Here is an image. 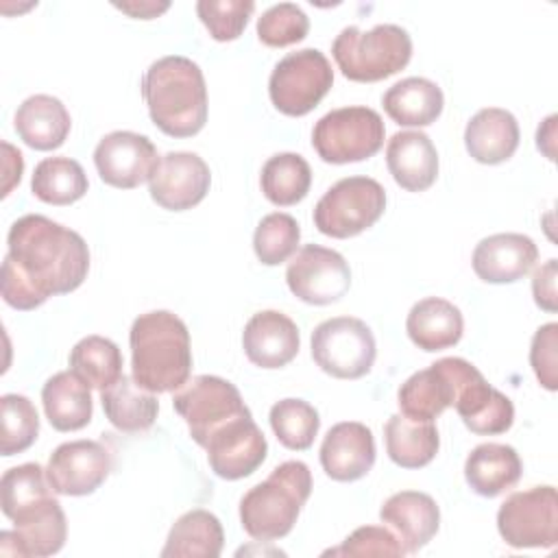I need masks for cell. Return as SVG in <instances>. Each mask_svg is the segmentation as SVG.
Instances as JSON below:
<instances>
[{"label": "cell", "mask_w": 558, "mask_h": 558, "mask_svg": "<svg viewBox=\"0 0 558 558\" xmlns=\"http://www.w3.org/2000/svg\"><path fill=\"white\" fill-rule=\"evenodd\" d=\"M9 253L2 262V299L28 312L54 294L76 290L89 270L85 240L39 214L17 218L7 235Z\"/></svg>", "instance_id": "1"}, {"label": "cell", "mask_w": 558, "mask_h": 558, "mask_svg": "<svg viewBox=\"0 0 558 558\" xmlns=\"http://www.w3.org/2000/svg\"><path fill=\"white\" fill-rule=\"evenodd\" d=\"M150 120L170 137H192L207 122V87L198 63L168 54L150 63L142 78Z\"/></svg>", "instance_id": "2"}, {"label": "cell", "mask_w": 558, "mask_h": 558, "mask_svg": "<svg viewBox=\"0 0 558 558\" xmlns=\"http://www.w3.org/2000/svg\"><path fill=\"white\" fill-rule=\"evenodd\" d=\"M133 379L150 392H172L187 384L192 347L185 323L168 312L140 314L129 333Z\"/></svg>", "instance_id": "3"}, {"label": "cell", "mask_w": 558, "mask_h": 558, "mask_svg": "<svg viewBox=\"0 0 558 558\" xmlns=\"http://www.w3.org/2000/svg\"><path fill=\"white\" fill-rule=\"evenodd\" d=\"M310 493V466L301 460L281 462L240 499V523L244 532L255 541L283 538L292 532Z\"/></svg>", "instance_id": "4"}, {"label": "cell", "mask_w": 558, "mask_h": 558, "mask_svg": "<svg viewBox=\"0 0 558 558\" xmlns=\"http://www.w3.org/2000/svg\"><path fill=\"white\" fill-rule=\"evenodd\" d=\"M331 52L349 81L377 83L410 63L412 39L408 31L397 24H377L371 31L347 26L333 39Z\"/></svg>", "instance_id": "5"}, {"label": "cell", "mask_w": 558, "mask_h": 558, "mask_svg": "<svg viewBox=\"0 0 558 558\" xmlns=\"http://www.w3.org/2000/svg\"><path fill=\"white\" fill-rule=\"evenodd\" d=\"M386 209V190L371 177L333 183L314 207V225L329 238H353L373 227Z\"/></svg>", "instance_id": "6"}, {"label": "cell", "mask_w": 558, "mask_h": 558, "mask_svg": "<svg viewBox=\"0 0 558 558\" xmlns=\"http://www.w3.org/2000/svg\"><path fill=\"white\" fill-rule=\"evenodd\" d=\"M384 120L371 107H342L325 113L314 131L312 146L327 163H355L384 146Z\"/></svg>", "instance_id": "7"}, {"label": "cell", "mask_w": 558, "mask_h": 558, "mask_svg": "<svg viewBox=\"0 0 558 558\" xmlns=\"http://www.w3.org/2000/svg\"><path fill=\"white\" fill-rule=\"evenodd\" d=\"M377 347L371 327L353 316L323 320L312 331V357L336 379H360L375 362Z\"/></svg>", "instance_id": "8"}, {"label": "cell", "mask_w": 558, "mask_h": 558, "mask_svg": "<svg viewBox=\"0 0 558 558\" xmlns=\"http://www.w3.org/2000/svg\"><path fill=\"white\" fill-rule=\"evenodd\" d=\"M333 70L316 48L286 54L268 78V94L277 111L299 118L310 113L331 89Z\"/></svg>", "instance_id": "9"}, {"label": "cell", "mask_w": 558, "mask_h": 558, "mask_svg": "<svg viewBox=\"0 0 558 558\" xmlns=\"http://www.w3.org/2000/svg\"><path fill=\"white\" fill-rule=\"evenodd\" d=\"M172 405L185 421L194 442L201 447H205L211 434H216L229 421L251 414L240 390L231 381L216 375H198L183 384L174 392Z\"/></svg>", "instance_id": "10"}, {"label": "cell", "mask_w": 558, "mask_h": 558, "mask_svg": "<svg viewBox=\"0 0 558 558\" xmlns=\"http://www.w3.org/2000/svg\"><path fill=\"white\" fill-rule=\"evenodd\" d=\"M501 538L514 547L551 549L558 543V495L554 486L512 493L497 512Z\"/></svg>", "instance_id": "11"}, {"label": "cell", "mask_w": 558, "mask_h": 558, "mask_svg": "<svg viewBox=\"0 0 558 558\" xmlns=\"http://www.w3.org/2000/svg\"><path fill=\"white\" fill-rule=\"evenodd\" d=\"M477 368L464 357H442L410 375L399 388L401 414L412 421H434L453 405L462 384Z\"/></svg>", "instance_id": "12"}, {"label": "cell", "mask_w": 558, "mask_h": 558, "mask_svg": "<svg viewBox=\"0 0 558 558\" xmlns=\"http://www.w3.org/2000/svg\"><path fill=\"white\" fill-rule=\"evenodd\" d=\"M286 281L290 292L310 305H329L340 301L351 288L347 259L320 244H305L288 264Z\"/></svg>", "instance_id": "13"}, {"label": "cell", "mask_w": 558, "mask_h": 558, "mask_svg": "<svg viewBox=\"0 0 558 558\" xmlns=\"http://www.w3.org/2000/svg\"><path fill=\"white\" fill-rule=\"evenodd\" d=\"M113 458L98 440H70L48 460L46 475L57 495L83 497L94 493L111 473Z\"/></svg>", "instance_id": "14"}, {"label": "cell", "mask_w": 558, "mask_h": 558, "mask_svg": "<svg viewBox=\"0 0 558 558\" xmlns=\"http://www.w3.org/2000/svg\"><path fill=\"white\" fill-rule=\"evenodd\" d=\"M211 172L196 153L174 150L159 157L155 172L148 179L150 198L170 211L196 207L209 192Z\"/></svg>", "instance_id": "15"}, {"label": "cell", "mask_w": 558, "mask_h": 558, "mask_svg": "<svg viewBox=\"0 0 558 558\" xmlns=\"http://www.w3.org/2000/svg\"><path fill=\"white\" fill-rule=\"evenodd\" d=\"M157 161L155 144L146 135L133 131L107 133L94 150V163L100 179L118 190H133L148 181Z\"/></svg>", "instance_id": "16"}, {"label": "cell", "mask_w": 558, "mask_h": 558, "mask_svg": "<svg viewBox=\"0 0 558 558\" xmlns=\"http://www.w3.org/2000/svg\"><path fill=\"white\" fill-rule=\"evenodd\" d=\"M203 449L218 477L242 480L262 466L268 453V442L253 421V414H244L211 434Z\"/></svg>", "instance_id": "17"}, {"label": "cell", "mask_w": 558, "mask_h": 558, "mask_svg": "<svg viewBox=\"0 0 558 558\" xmlns=\"http://www.w3.org/2000/svg\"><path fill=\"white\" fill-rule=\"evenodd\" d=\"M15 530L0 532V554L4 556H52L68 536V523L57 497H50L13 519Z\"/></svg>", "instance_id": "18"}, {"label": "cell", "mask_w": 558, "mask_h": 558, "mask_svg": "<svg viewBox=\"0 0 558 558\" xmlns=\"http://www.w3.org/2000/svg\"><path fill=\"white\" fill-rule=\"evenodd\" d=\"M246 357L259 368H281L290 364L301 347L299 327L277 310H264L248 318L242 331Z\"/></svg>", "instance_id": "19"}, {"label": "cell", "mask_w": 558, "mask_h": 558, "mask_svg": "<svg viewBox=\"0 0 558 558\" xmlns=\"http://www.w3.org/2000/svg\"><path fill=\"white\" fill-rule=\"evenodd\" d=\"M375 464L373 432L357 421L336 423L320 445V466L336 482H355Z\"/></svg>", "instance_id": "20"}, {"label": "cell", "mask_w": 558, "mask_h": 558, "mask_svg": "<svg viewBox=\"0 0 558 558\" xmlns=\"http://www.w3.org/2000/svg\"><path fill=\"white\" fill-rule=\"evenodd\" d=\"M538 259V248L523 233H495L477 242L473 270L486 283H512L525 277Z\"/></svg>", "instance_id": "21"}, {"label": "cell", "mask_w": 558, "mask_h": 558, "mask_svg": "<svg viewBox=\"0 0 558 558\" xmlns=\"http://www.w3.org/2000/svg\"><path fill=\"white\" fill-rule=\"evenodd\" d=\"M379 519L395 532L405 554H416L440 527V510L436 501L418 490L390 495L379 510Z\"/></svg>", "instance_id": "22"}, {"label": "cell", "mask_w": 558, "mask_h": 558, "mask_svg": "<svg viewBox=\"0 0 558 558\" xmlns=\"http://www.w3.org/2000/svg\"><path fill=\"white\" fill-rule=\"evenodd\" d=\"M453 408L462 423L480 436L504 434L514 423L512 401L493 388L480 371H475L460 388Z\"/></svg>", "instance_id": "23"}, {"label": "cell", "mask_w": 558, "mask_h": 558, "mask_svg": "<svg viewBox=\"0 0 558 558\" xmlns=\"http://www.w3.org/2000/svg\"><path fill=\"white\" fill-rule=\"evenodd\" d=\"M386 163L397 185L408 192H425L438 177V153L421 131H399L388 140Z\"/></svg>", "instance_id": "24"}, {"label": "cell", "mask_w": 558, "mask_h": 558, "mask_svg": "<svg viewBox=\"0 0 558 558\" xmlns=\"http://www.w3.org/2000/svg\"><path fill=\"white\" fill-rule=\"evenodd\" d=\"M519 122L499 107L480 109L464 129L466 153L480 163H501L519 148Z\"/></svg>", "instance_id": "25"}, {"label": "cell", "mask_w": 558, "mask_h": 558, "mask_svg": "<svg viewBox=\"0 0 558 558\" xmlns=\"http://www.w3.org/2000/svg\"><path fill=\"white\" fill-rule=\"evenodd\" d=\"M13 126L26 146L35 150H54L65 142L72 120L59 98L35 94L17 107Z\"/></svg>", "instance_id": "26"}, {"label": "cell", "mask_w": 558, "mask_h": 558, "mask_svg": "<svg viewBox=\"0 0 558 558\" xmlns=\"http://www.w3.org/2000/svg\"><path fill=\"white\" fill-rule=\"evenodd\" d=\"M405 331L418 349L434 353L460 342L464 318L451 301L427 296L412 305L405 320Z\"/></svg>", "instance_id": "27"}, {"label": "cell", "mask_w": 558, "mask_h": 558, "mask_svg": "<svg viewBox=\"0 0 558 558\" xmlns=\"http://www.w3.org/2000/svg\"><path fill=\"white\" fill-rule=\"evenodd\" d=\"M41 403L57 432H76L92 421V388L74 371L54 373L41 388Z\"/></svg>", "instance_id": "28"}, {"label": "cell", "mask_w": 558, "mask_h": 558, "mask_svg": "<svg viewBox=\"0 0 558 558\" xmlns=\"http://www.w3.org/2000/svg\"><path fill=\"white\" fill-rule=\"evenodd\" d=\"M521 471L523 464L517 449L501 442L477 445L464 462L466 484L482 497H497L510 490L519 482Z\"/></svg>", "instance_id": "29"}, {"label": "cell", "mask_w": 558, "mask_h": 558, "mask_svg": "<svg viewBox=\"0 0 558 558\" xmlns=\"http://www.w3.org/2000/svg\"><path fill=\"white\" fill-rule=\"evenodd\" d=\"M381 105L388 118L399 126H427L442 113L445 98L434 81L408 76L388 87Z\"/></svg>", "instance_id": "30"}, {"label": "cell", "mask_w": 558, "mask_h": 558, "mask_svg": "<svg viewBox=\"0 0 558 558\" xmlns=\"http://www.w3.org/2000/svg\"><path fill=\"white\" fill-rule=\"evenodd\" d=\"M100 403L109 423L126 434L150 429L159 412L155 392L142 388L129 375H122L118 381L100 390Z\"/></svg>", "instance_id": "31"}, {"label": "cell", "mask_w": 558, "mask_h": 558, "mask_svg": "<svg viewBox=\"0 0 558 558\" xmlns=\"http://www.w3.org/2000/svg\"><path fill=\"white\" fill-rule=\"evenodd\" d=\"M225 545L222 523L209 510L181 514L168 532L161 558H216Z\"/></svg>", "instance_id": "32"}, {"label": "cell", "mask_w": 558, "mask_h": 558, "mask_svg": "<svg viewBox=\"0 0 558 558\" xmlns=\"http://www.w3.org/2000/svg\"><path fill=\"white\" fill-rule=\"evenodd\" d=\"M388 458L403 469H421L429 464L440 447L438 429L432 421H412L392 414L384 425Z\"/></svg>", "instance_id": "33"}, {"label": "cell", "mask_w": 558, "mask_h": 558, "mask_svg": "<svg viewBox=\"0 0 558 558\" xmlns=\"http://www.w3.org/2000/svg\"><path fill=\"white\" fill-rule=\"evenodd\" d=\"M87 174L76 159L46 157L35 166L31 190L48 205H72L87 192Z\"/></svg>", "instance_id": "34"}, {"label": "cell", "mask_w": 558, "mask_h": 558, "mask_svg": "<svg viewBox=\"0 0 558 558\" xmlns=\"http://www.w3.org/2000/svg\"><path fill=\"white\" fill-rule=\"evenodd\" d=\"M259 185L272 205H296L307 196L312 185L310 163L296 153H277L264 163Z\"/></svg>", "instance_id": "35"}, {"label": "cell", "mask_w": 558, "mask_h": 558, "mask_svg": "<svg viewBox=\"0 0 558 558\" xmlns=\"http://www.w3.org/2000/svg\"><path fill=\"white\" fill-rule=\"evenodd\" d=\"M70 371L89 384V388L105 390L122 377V353L113 340L87 336L72 347Z\"/></svg>", "instance_id": "36"}, {"label": "cell", "mask_w": 558, "mask_h": 558, "mask_svg": "<svg viewBox=\"0 0 558 558\" xmlns=\"http://www.w3.org/2000/svg\"><path fill=\"white\" fill-rule=\"evenodd\" d=\"M54 497L46 469L37 462H26L4 471L0 480V506L7 519Z\"/></svg>", "instance_id": "37"}, {"label": "cell", "mask_w": 558, "mask_h": 558, "mask_svg": "<svg viewBox=\"0 0 558 558\" xmlns=\"http://www.w3.org/2000/svg\"><path fill=\"white\" fill-rule=\"evenodd\" d=\"M270 427L277 440L292 451H305L312 447L320 418L314 405L303 399H281L270 408Z\"/></svg>", "instance_id": "38"}, {"label": "cell", "mask_w": 558, "mask_h": 558, "mask_svg": "<svg viewBox=\"0 0 558 558\" xmlns=\"http://www.w3.org/2000/svg\"><path fill=\"white\" fill-rule=\"evenodd\" d=\"M301 240L299 222L283 211L268 214L259 220L253 233V248L262 264L277 266L296 253Z\"/></svg>", "instance_id": "39"}, {"label": "cell", "mask_w": 558, "mask_h": 558, "mask_svg": "<svg viewBox=\"0 0 558 558\" xmlns=\"http://www.w3.org/2000/svg\"><path fill=\"white\" fill-rule=\"evenodd\" d=\"M2 456H15L26 451L39 434V416L33 401L24 395H2Z\"/></svg>", "instance_id": "40"}, {"label": "cell", "mask_w": 558, "mask_h": 558, "mask_svg": "<svg viewBox=\"0 0 558 558\" xmlns=\"http://www.w3.org/2000/svg\"><path fill=\"white\" fill-rule=\"evenodd\" d=\"M310 20L305 11L292 2L272 4L257 17V37L264 46L286 48L305 39Z\"/></svg>", "instance_id": "41"}, {"label": "cell", "mask_w": 558, "mask_h": 558, "mask_svg": "<svg viewBox=\"0 0 558 558\" xmlns=\"http://www.w3.org/2000/svg\"><path fill=\"white\" fill-rule=\"evenodd\" d=\"M255 11L253 0H198L196 13L216 41H233L242 35Z\"/></svg>", "instance_id": "42"}, {"label": "cell", "mask_w": 558, "mask_h": 558, "mask_svg": "<svg viewBox=\"0 0 558 558\" xmlns=\"http://www.w3.org/2000/svg\"><path fill=\"white\" fill-rule=\"evenodd\" d=\"M331 556H403L405 549L399 538L384 525H364L351 532L344 543L336 549H329Z\"/></svg>", "instance_id": "43"}, {"label": "cell", "mask_w": 558, "mask_h": 558, "mask_svg": "<svg viewBox=\"0 0 558 558\" xmlns=\"http://www.w3.org/2000/svg\"><path fill=\"white\" fill-rule=\"evenodd\" d=\"M556 351H558V325L547 323L536 329L530 347V364L534 368L536 379L541 386L549 392L558 388V375H556Z\"/></svg>", "instance_id": "44"}, {"label": "cell", "mask_w": 558, "mask_h": 558, "mask_svg": "<svg viewBox=\"0 0 558 558\" xmlns=\"http://www.w3.org/2000/svg\"><path fill=\"white\" fill-rule=\"evenodd\" d=\"M556 277H558V262L556 259H547L541 268H536V272L532 277V294H534L536 305L545 312H551V314L558 310Z\"/></svg>", "instance_id": "45"}, {"label": "cell", "mask_w": 558, "mask_h": 558, "mask_svg": "<svg viewBox=\"0 0 558 558\" xmlns=\"http://www.w3.org/2000/svg\"><path fill=\"white\" fill-rule=\"evenodd\" d=\"M2 148L7 153L4 157V185H2V196H7L11 192V187L15 183H20L22 179V170H24V159L22 153L15 150L9 142H2Z\"/></svg>", "instance_id": "46"}, {"label": "cell", "mask_w": 558, "mask_h": 558, "mask_svg": "<svg viewBox=\"0 0 558 558\" xmlns=\"http://www.w3.org/2000/svg\"><path fill=\"white\" fill-rule=\"evenodd\" d=\"M170 7V2H161V4H157V2H129V4H116V9H120V11H124V13H129L131 17H140V20H153V17H157L159 13H163L166 9Z\"/></svg>", "instance_id": "47"}]
</instances>
